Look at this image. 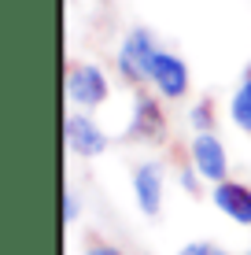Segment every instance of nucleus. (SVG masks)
<instances>
[{
  "instance_id": "nucleus-1",
  "label": "nucleus",
  "mask_w": 251,
  "mask_h": 255,
  "mask_svg": "<svg viewBox=\"0 0 251 255\" xmlns=\"http://www.w3.org/2000/svg\"><path fill=\"white\" fill-rule=\"evenodd\" d=\"M155 56H159L155 37L144 30V26H137V30H129L122 37V45H118V74H122L133 89H141V85H148Z\"/></svg>"
},
{
  "instance_id": "nucleus-2",
  "label": "nucleus",
  "mask_w": 251,
  "mask_h": 255,
  "mask_svg": "<svg viewBox=\"0 0 251 255\" xmlns=\"http://www.w3.org/2000/svg\"><path fill=\"white\" fill-rule=\"evenodd\" d=\"M111 96V82L103 74V67L96 63H71L67 70V100L82 111H92L100 104H107Z\"/></svg>"
},
{
  "instance_id": "nucleus-3",
  "label": "nucleus",
  "mask_w": 251,
  "mask_h": 255,
  "mask_svg": "<svg viewBox=\"0 0 251 255\" xmlns=\"http://www.w3.org/2000/svg\"><path fill=\"white\" fill-rule=\"evenodd\" d=\"M129 140H141V144H163L167 137V115H163V104L148 96L144 89H137L133 96V115H129Z\"/></svg>"
},
{
  "instance_id": "nucleus-4",
  "label": "nucleus",
  "mask_w": 251,
  "mask_h": 255,
  "mask_svg": "<svg viewBox=\"0 0 251 255\" xmlns=\"http://www.w3.org/2000/svg\"><path fill=\"white\" fill-rule=\"evenodd\" d=\"M63 137H67V148H71L74 155H82V159H96V155L107 152V133L100 129V122L92 115H85V111H71L63 122Z\"/></svg>"
},
{
  "instance_id": "nucleus-5",
  "label": "nucleus",
  "mask_w": 251,
  "mask_h": 255,
  "mask_svg": "<svg viewBox=\"0 0 251 255\" xmlns=\"http://www.w3.org/2000/svg\"><path fill=\"white\" fill-rule=\"evenodd\" d=\"M148 85L163 96V100H185L188 85H192L188 63L181 56H174V52L159 48V56H155V63H152V74H148Z\"/></svg>"
},
{
  "instance_id": "nucleus-6",
  "label": "nucleus",
  "mask_w": 251,
  "mask_h": 255,
  "mask_svg": "<svg viewBox=\"0 0 251 255\" xmlns=\"http://www.w3.org/2000/svg\"><path fill=\"white\" fill-rule=\"evenodd\" d=\"M188 159H192L196 174H200L203 181H211V185H218V181L229 178V155H226V144H222V140L214 137L211 129L192 137V144H188Z\"/></svg>"
},
{
  "instance_id": "nucleus-7",
  "label": "nucleus",
  "mask_w": 251,
  "mask_h": 255,
  "mask_svg": "<svg viewBox=\"0 0 251 255\" xmlns=\"http://www.w3.org/2000/svg\"><path fill=\"white\" fill-rule=\"evenodd\" d=\"M211 204L226 218H233V222L251 226V185H244V181H233V178L218 181L211 192Z\"/></svg>"
},
{
  "instance_id": "nucleus-8",
  "label": "nucleus",
  "mask_w": 251,
  "mask_h": 255,
  "mask_svg": "<svg viewBox=\"0 0 251 255\" xmlns=\"http://www.w3.org/2000/svg\"><path fill=\"white\" fill-rule=\"evenodd\" d=\"M133 196H137V207L148 218L163 211V166L159 163H141L133 170Z\"/></svg>"
},
{
  "instance_id": "nucleus-9",
  "label": "nucleus",
  "mask_w": 251,
  "mask_h": 255,
  "mask_svg": "<svg viewBox=\"0 0 251 255\" xmlns=\"http://www.w3.org/2000/svg\"><path fill=\"white\" fill-rule=\"evenodd\" d=\"M229 119H233L237 129H244L251 137V67L244 70V78H240L237 93H233V100H229Z\"/></svg>"
},
{
  "instance_id": "nucleus-10",
  "label": "nucleus",
  "mask_w": 251,
  "mask_h": 255,
  "mask_svg": "<svg viewBox=\"0 0 251 255\" xmlns=\"http://www.w3.org/2000/svg\"><path fill=\"white\" fill-rule=\"evenodd\" d=\"M192 126H196V133H207V129L214 126V111H211V100H203V104H196L192 108Z\"/></svg>"
},
{
  "instance_id": "nucleus-11",
  "label": "nucleus",
  "mask_w": 251,
  "mask_h": 255,
  "mask_svg": "<svg viewBox=\"0 0 251 255\" xmlns=\"http://www.w3.org/2000/svg\"><path fill=\"white\" fill-rule=\"evenodd\" d=\"M177 181H181V189H185V192H192V196H200V189L207 185L200 174H196V166H185V170L177 174Z\"/></svg>"
},
{
  "instance_id": "nucleus-12",
  "label": "nucleus",
  "mask_w": 251,
  "mask_h": 255,
  "mask_svg": "<svg viewBox=\"0 0 251 255\" xmlns=\"http://www.w3.org/2000/svg\"><path fill=\"white\" fill-rule=\"evenodd\" d=\"M177 255H229V252L218 248V244H211V241H192V244H185Z\"/></svg>"
},
{
  "instance_id": "nucleus-13",
  "label": "nucleus",
  "mask_w": 251,
  "mask_h": 255,
  "mask_svg": "<svg viewBox=\"0 0 251 255\" xmlns=\"http://www.w3.org/2000/svg\"><path fill=\"white\" fill-rule=\"evenodd\" d=\"M74 218H78V196L67 189V192H63V222L74 226Z\"/></svg>"
},
{
  "instance_id": "nucleus-14",
  "label": "nucleus",
  "mask_w": 251,
  "mask_h": 255,
  "mask_svg": "<svg viewBox=\"0 0 251 255\" xmlns=\"http://www.w3.org/2000/svg\"><path fill=\"white\" fill-rule=\"evenodd\" d=\"M85 255H122L115 248V244H107V241H92L89 248H85Z\"/></svg>"
},
{
  "instance_id": "nucleus-15",
  "label": "nucleus",
  "mask_w": 251,
  "mask_h": 255,
  "mask_svg": "<svg viewBox=\"0 0 251 255\" xmlns=\"http://www.w3.org/2000/svg\"><path fill=\"white\" fill-rule=\"evenodd\" d=\"M248 255H251V248H248Z\"/></svg>"
}]
</instances>
